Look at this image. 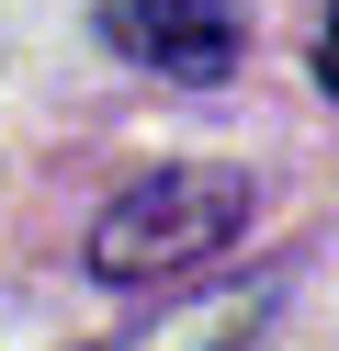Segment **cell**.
Listing matches in <instances>:
<instances>
[{
  "instance_id": "obj_3",
  "label": "cell",
  "mask_w": 339,
  "mask_h": 351,
  "mask_svg": "<svg viewBox=\"0 0 339 351\" xmlns=\"http://www.w3.org/2000/svg\"><path fill=\"white\" fill-rule=\"evenodd\" d=\"M316 91L339 102V0H328V23H316Z\"/></svg>"
},
{
  "instance_id": "obj_2",
  "label": "cell",
  "mask_w": 339,
  "mask_h": 351,
  "mask_svg": "<svg viewBox=\"0 0 339 351\" xmlns=\"http://www.w3.org/2000/svg\"><path fill=\"white\" fill-rule=\"evenodd\" d=\"M102 34L136 57V69L181 80V91H215V80H238V57H249V12L238 0H113Z\"/></svg>"
},
{
  "instance_id": "obj_1",
  "label": "cell",
  "mask_w": 339,
  "mask_h": 351,
  "mask_svg": "<svg viewBox=\"0 0 339 351\" xmlns=\"http://www.w3.org/2000/svg\"><path fill=\"white\" fill-rule=\"evenodd\" d=\"M249 170H226V159H181V170H158V182H136L125 204L90 227V272L102 283H181V272H203V261H226L249 238Z\"/></svg>"
}]
</instances>
